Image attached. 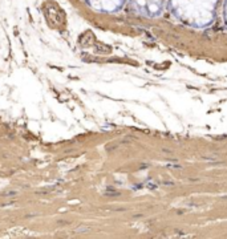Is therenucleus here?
Wrapping results in <instances>:
<instances>
[{
  "mask_svg": "<svg viewBox=\"0 0 227 239\" xmlns=\"http://www.w3.org/2000/svg\"><path fill=\"white\" fill-rule=\"evenodd\" d=\"M138 3H140V4H144L145 2H144V0H138Z\"/></svg>",
  "mask_w": 227,
  "mask_h": 239,
  "instance_id": "nucleus-1",
  "label": "nucleus"
}]
</instances>
